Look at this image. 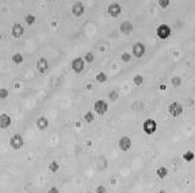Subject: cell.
Here are the masks:
<instances>
[{
	"label": "cell",
	"instance_id": "22",
	"mask_svg": "<svg viewBox=\"0 0 195 193\" xmlns=\"http://www.w3.org/2000/svg\"><path fill=\"white\" fill-rule=\"evenodd\" d=\"M25 21L27 22V24H33V23L35 22V16L31 15V14H27V15L25 16Z\"/></svg>",
	"mask_w": 195,
	"mask_h": 193
},
{
	"label": "cell",
	"instance_id": "26",
	"mask_svg": "<svg viewBox=\"0 0 195 193\" xmlns=\"http://www.w3.org/2000/svg\"><path fill=\"white\" fill-rule=\"evenodd\" d=\"M109 97L113 100V101H115V100L118 99V92H117V91H111V92L109 93Z\"/></svg>",
	"mask_w": 195,
	"mask_h": 193
},
{
	"label": "cell",
	"instance_id": "29",
	"mask_svg": "<svg viewBox=\"0 0 195 193\" xmlns=\"http://www.w3.org/2000/svg\"><path fill=\"white\" fill-rule=\"evenodd\" d=\"M160 7H163V8H165V7H168V4H170V0H160Z\"/></svg>",
	"mask_w": 195,
	"mask_h": 193
},
{
	"label": "cell",
	"instance_id": "2",
	"mask_svg": "<svg viewBox=\"0 0 195 193\" xmlns=\"http://www.w3.org/2000/svg\"><path fill=\"white\" fill-rule=\"evenodd\" d=\"M23 145H25V139H23V137L20 134H15V135L11 137L10 146L14 149V150H19V149H22Z\"/></svg>",
	"mask_w": 195,
	"mask_h": 193
},
{
	"label": "cell",
	"instance_id": "3",
	"mask_svg": "<svg viewBox=\"0 0 195 193\" xmlns=\"http://www.w3.org/2000/svg\"><path fill=\"white\" fill-rule=\"evenodd\" d=\"M168 112H170V115H171V116H173V117L180 116V115L183 114V107H182V104H179V103H176V101L171 103L170 107H168Z\"/></svg>",
	"mask_w": 195,
	"mask_h": 193
},
{
	"label": "cell",
	"instance_id": "1",
	"mask_svg": "<svg viewBox=\"0 0 195 193\" xmlns=\"http://www.w3.org/2000/svg\"><path fill=\"white\" fill-rule=\"evenodd\" d=\"M142 130L146 135H153L157 130V123L153 119H146L142 124Z\"/></svg>",
	"mask_w": 195,
	"mask_h": 193
},
{
	"label": "cell",
	"instance_id": "27",
	"mask_svg": "<svg viewBox=\"0 0 195 193\" xmlns=\"http://www.w3.org/2000/svg\"><path fill=\"white\" fill-rule=\"evenodd\" d=\"M84 61H86V62H92V61H94V54H92V53H87L86 57H84Z\"/></svg>",
	"mask_w": 195,
	"mask_h": 193
},
{
	"label": "cell",
	"instance_id": "13",
	"mask_svg": "<svg viewBox=\"0 0 195 193\" xmlns=\"http://www.w3.org/2000/svg\"><path fill=\"white\" fill-rule=\"evenodd\" d=\"M109 14L111 16H118L119 14H121V5L118 4V3H113V4L109 5Z\"/></svg>",
	"mask_w": 195,
	"mask_h": 193
},
{
	"label": "cell",
	"instance_id": "8",
	"mask_svg": "<svg viewBox=\"0 0 195 193\" xmlns=\"http://www.w3.org/2000/svg\"><path fill=\"white\" fill-rule=\"evenodd\" d=\"M11 123H12V120H11V116L8 114H2L0 115V128L2 130L8 128L11 126Z\"/></svg>",
	"mask_w": 195,
	"mask_h": 193
},
{
	"label": "cell",
	"instance_id": "17",
	"mask_svg": "<svg viewBox=\"0 0 195 193\" xmlns=\"http://www.w3.org/2000/svg\"><path fill=\"white\" fill-rule=\"evenodd\" d=\"M48 169H49V172H50V173H57V172H59V169H60L59 162H56V161H52V162L49 163Z\"/></svg>",
	"mask_w": 195,
	"mask_h": 193
},
{
	"label": "cell",
	"instance_id": "31",
	"mask_svg": "<svg viewBox=\"0 0 195 193\" xmlns=\"http://www.w3.org/2000/svg\"><path fill=\"white\" fill-rule=\"evenodd\" d=\"M48 193H60V191L56 188V186H52V188L48 191Z\"/></svg>",
	"mask_w": 195,
	"mask_h": 193
},
{
	"label": "cell",
	"instance_id": "6",
	"mask_svg": "<svg viewBox=\"0 0 195 193\" xmlns=\"http://www.w3.org/2000/svg\"><path fill=\"white\" fill-rule=\"evenodd\" d=\"M118 146L122 151H129L132 149V139L129 137H122L118 142Z\"/></svg>",
	"mask_w": 195,
	"mask_h": 193
},
{
	"label": "cell",
	"instance_id": "28",
	"mask_svg": "<svg viewBox=\"0 0 195 193\" xmlns=\"http://www.w3.org/2000/svg\"><path fill=\"white\" fill-rule=\"evenodd\" d=\"M180 82H182L180 77H173V79H172V85H175V86H180Z\"/></svg>",
	"mask_w": 195,
	"mask_h": 193
},
{
	"label": "cell",
	"instance_id": "9",
	"mask_svg": "<svg viewBox=\"0 0 195 193\" xmlns=\"http://www.w3.org/2000/svg\"><path fill=\"white\" fill-rule=\"evenodd\" d=\"M37 69H38L39 73H45V72H48L49 62H48V60H46L45 57H41V58L38 60V62H37Z\"/></svg>",
	"mask_w": 195,
	"mask_h": 193
},
{
	"label": "cell",
	"instance_id": "16",
	"mask_svg": "<svg viewBox=\"0 0 195 193\" xmlns=\"http://www.w3.org/2000/svg\"><path fill=\"white\" fill-rule=\"evenodd\" d=\"M156 173H157V177L159 178H165L168 175V170H167V168H164V166H161V168H159L156 170Z\"/></svg>",
	"mask_w": 195,
	"mask_h": 193
},
{
	"label": "cell",
	"instance_id": "20",
	"mask_svg": "<svg viewBox=\"0 0 195 193\" xmlns=\"http://www.w3.org/2000/svg\"><path fill=\"white\" fill-rule=\"evenodd\" d=\"M133 82L138 86V85H141L142 82H144V77L141 76V74H137V76H134V79H133Z\"/></svg>",
	"mask_w": 195,
	"mask_h": 193
},
{
	"label": "cell",
	"instance_id": "4",
	"mask_svg": "<svg viewBox=\"0 0 195 193\" xmlns=\"http://www.w3.org/2000/svg\"><path fill=\"white\" fill-rule=\"evenodd\" d=\"M156 33L160 39H167L168 37L171 35V28H170V26H167V24H160L159 27H157Z\"/></svg>",
	"mask_w": 195,
	"mask_h": 193
},
{
	"label": "cell",
	"instance_id": "7",
	"mask_svg": "<svg viewBox=\"0 0 195 193\" xmlns=\"http://www.w3.org/2000/svg\"><path fill=\"white\" fill-rule=\"evenodd\" d=\"M72 69H73V72H76V73H81V72L84 70V60L80 58V57H77V58H75L73 61H72Z\"/></svg>",
	"mask_w": 195,
	"mask_h": 193
},
{
	"label": "cell",
	"instance_id": "18",
	"mask_svg": "<svg viewBox=\"0 0 195 193\" xmlns=\"http://www.w3.org/2000/svg\"><path fill=\"white\" fill-rule=\"evenodd\" d=\"M194 158H195V154H194V151H191V150L186 151L184 154H183V159H184L186 162H191V161H194Z\"/></svg>",
	"mask_w": 195,
	"mask_h": 193
},
{
	"label": "cell",
	"instance_id": "32",
	"mask_svg": "<svg viewBox=\"0 0 195 193\" xmlns=\"http://www.w3.org/2000/svg\"><path fill=\"white\" fill-rule=\"evenodd\" d=\"M157 193H167L165 191H160V192H157Z\"/></svg>",
	"mask_w": 195,
	"mask_h": 193
},
{
	"label": "cell",
	"instance_id": "12",
	"mask_svg": "<svg viewBox=\"0 0 195 193\" xmlns=\"http://www.w3.org/2000/svg\"><path fill=\"white\" fill-rule=\"evenodd\" d=\"M23 33H25V30H23V27L19 23H15V24L12 26V37L14 38H22Z\"/></svg>",
	"mask_w": 195,
	"mask_h": 193
},
{
	"label": "cell",
	"instance_id": "10",
	"mask_svg": "<svg viewBox=\"0 0 195 193\" xmlns=\"http://www.w3.org/2000/svg\"><path fill=\"white\" fill-rule=\"evenodd\" d=\"M144 54H145V46L140 42L134 43V46H133V56H136L137 58H140V57H142Z\"/></svg>",
	"mask_w": 195,
	"mask_h": 193
},
{
	"label": "cell",
	"instance_id": "14",
	"mask_svg": "<svg viewBox=\"0 0 195 193\" xmlns=\"http://www.w3.org/2000/svg\"><path fill=\"white\" fill-rule=\"evenodd\" d=\"M72 12H73V15H76V16L83 15V12H84V5H83V3H81V2L75 3L73 7H72Z\"/></svg>",
	"mask_w": 195,
	"mask_h": 193
},
{
	"label": "cell",
	"instance_id": "23",
	"mask_svg": "<svg viewBox=\"0 0 195 193\" xmlns=\"http://www.w3.org/2000/svg\"><path fill=\"white\" fill-rule=\"evenodd\" d=\"M84 120H86L87 123L94 122V114H92V112H87V114L84 115Z\"/></svg>",
	"mask_w": 195,
	"mask_h": 193
},
{
	"label": "cell",
	"instance_id": "21",
	"mask_svg": "<svg viewBox=\"0 0 195 193\" xmlns=\"http://www.w3.org/2000/svg\"><path fill=\"white\" fill-rule=\"evenodd\" d=\"M107 80V76H106V73H103V72H100V73H98V76H96V81L98 82H104Z\"/></svg>",
	"mask_w": 195,
	"mask_h": 193
},
{
	"label": "cell",
	"instance_id": "25",
	"mask_svg": "<svg viewBox=\"0 0 195 193\" xmlns=\"http://www.w3.org/2000/svg\"><path fill=\"white\" fill-rule=\"evenodd\" d=\"M8 97V91L5 88H0V99H7Z\"/></svg>",
	"mask_w": 195,
	"mask_h": 193
},
{
	"label": "cell",
	"instance_id": "19",
	"mask_svg": "<svg viewBox=\"0 0 195 193\" xmlns=\"http://www.w3.org/2000/svg\"><path fill=\"white\" fill-rule=\"evenodd\" d=\"M12 62H14V64H16V65L22 64V62H23V56L20 53L14 54V56H12Z\"/></svg>",
	"mask_w": 195,
	"mask_h": 193
},
{
	"label": "cell",
	"instance_id": "24",
	"mask_svg": "<svg viewBox=\"0 0 195 193\" xmlns=\"http://www.w3.org/2000/svg\"><path fill=\"white\" fill-rule=\"evenodd\" d=\"M121 60H122L123 62H129L130 60H132V54H129V53H123V54L121 56Z\"/></svg>",
	"mask_w": 195,
	"mask_h": 193
},
{
	"label": "cell",
	"instance_id": "15",
	"mask_svg": "<svg viewBox=\"0 0 195 193\" xmlns=\"http://www.w3.org/2000/svg\"><path fill=\"white\" fill-rule=\"evenodd\" d=\"M119 30H121V33H123V34H130L132 33V30H133V24L130 22H122L121 23V26H119Z\"/></svg>",
	"mask_w": 195,
	"mask_h": 193
},
{
	"label": "cell",
	"instance_id": "11",
	"mask_svg": "<svg viewBox=\"0 0 195 193\" xmlns=\"http://www.w3.org/2000/svg\"><path fill=\"white\" fill-rule=\"evenodd\" d=\"M35 126H37V128L38 130L43 131V130H46L49 127V120L46 119L45 116H39L38 119H37V122H35Z\"/></svg>",
	"mask_w": 195,
	"mask_h": 193
},
{
	"label": "cell",
	"instance_id": "33",
	"mask_svg": "<svg viewBox=\"0 0 195 193\" xmlns=\"http://www.w3.org/2000/svg\"><path fill=\"white\" fill-rule=\"evenodd\" d=\"M88 193H91V192H88Z\"/></svg>",
	"mask_w": 195,
	"mask_h": 193
},
{
	"label": "cell",
	"instance_id": "30",
	"mask_svg": "<svg viewBox=\"0 0 195 193\" xmlns=\"http://www.w3.org/2000/svg\"><path fill=\"white\" fill-rule=\"evenodd\" d=\"M106 186H103V185H99L98 188H96V193H106Z\"/></svg>",
	"mask_w": 195,
	"mask_h": 193
},
{
	"label": "cell",
	"instance_id": "5",
	"mask_svg": "<svg viewBox=\"0 0 195 193\" xmlns=\"http://www.w3.org/2000/svg\"><path fill=\"white\" fill-rule=\"evenodd\" d=\"M94 109L98 115H104L107 112V109H109V105H107V103L104 100H96L94 104Z\"/></svg>",
	"mask_w": 195,
	"mask_h": 193
}]
</instances>
